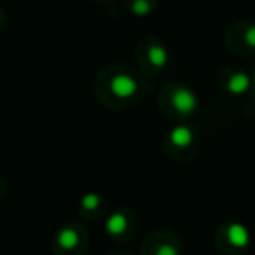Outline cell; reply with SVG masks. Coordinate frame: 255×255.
<instances>
[{
	"instance_id": "cell-1",
	"label": "cell",
	"mask_w": 255,
	"mask_h": 255,
	"mask_svg": "<svg viewBox=\"0 0 255 255\" xmlns=\"http://www.w3.org/2000/svg\"><path fill=\"white\" fill-rule=\"evenodd\" d=\"M95 93L105 105L112 109H126L142 95V82L126 65H109L96 77Z\"/></svg>"
},
{
	"instance_id": "cell-2",
	"label": "cell",
	"mask_w": 255,
	"mask_h": 255,
	"mask_svg": "<svg viewBox=\"0 0 255 255\" xmlns=\"http://www.w3.org/2000/svg\"><path fill=\"white\" fill-rule=\"evenodd\" d=\"M199 107L198 95L184 84H170L159 95V109L171 119L184 121L194 116Z\"/></svg>"
},
{
	"instance_id": "cell-3",
	"label": "cell",
	"mask_w": 255,
	"mask_h": 255,
	"mask_svg": "<svg viewBox=\"0 0 255 255\" xmlns=\"http://www.w3.org/2000/svg\"><path fill=\"white\" fill-rule=\"evenodd\" d=\"M136 60L143 72L154 75L168 65L170 53L157 37H145L140 40L138 47H136Z\"/></svg>"
},
{
	"instance_id": "cell-4",
	"label": "cell",
	"mask_w": 255,
	"mask_h": 255,
	"mask_svg": "<svg viewBox=\"0 0 255 255\" xmlns=\"http://www.w3.org/2000/svg\"><path fill=\"white\" fill-rule=\"evenodd\" d=\"M215 245L222 254L238 255L250 245V233L243 224L227 222L219 227L215 234Z\"/></svg>"
},
{
	"instance_id": "cell-5",
	"label": "cell",
	"mask_w": 255,
	"mask_h": 255,
	"mask_svg": "<svg viewBox=\"0 0 255 255\" xmlns=\"http://www.w3.org/2000/svg\"><path fill=\"white\" fill-rule=\"evenodd\" d=\"M164 149H166L168 156L173 159H187L198 150V136H196L194 129L185 124L175 126L170 129L168 138L164 142Z\"/></svg>"
},
{
	"instance_id": "cell-6",
	"label": "cell",
	"mask_w": 255,
	"mask_h": 255,
	"mask_svg": "<svg viewBox=\"0 0 255 255\" xmlns=\"http://www.w3.org/2000/svg\"><path fill=\"white\" fill-rule=\"evenodd\" d=\"M88 247V233L79 224H68L58 231L54 248L58 255H82Z\"/></svg>"
},
{
	"instance_id": "cell-7",
	"label": "cell",
	"mask_w": 255,
	"mask_h": 255,
	"mask_svg": "<svg viewBox=\"0 0 255 255\" xmlns=\"http://www.w3.org/2000/svg\"><path fill=\"white\" fill-rule=\"evenodd\" d=\"M227 49L238 56L255 54V23L241 21L231 26L226 35Z\"/></svg>"
},
{
	"instance_id": "cell-8",
	"label": "cell",
	"mask_w": 255,
	"mask_h": 255,
	"mask_svg": "<svg viewBox=\"0 0 255 255\" xmlns=\"http://www.w3.org/2000/svg\"><path fill=\"white\" fill-rule=\"evenodd\" d=\"M136 231H138V219L131 210L121 208L107 219V234L114 241L131 240L136 234Z\"/></svg>"
},
{
	"instance_id": "cell-9",
	"label": "cell",
	"mask_w": 255,
	"mask_h": 255,
	"mask_svg": "<svg viewBox=\"0 0 255 255\" xmlns=\"http://www.w3.org/2000/svg\"><path fill=\"white\" fill-rule=\"evenodd\" d=\"M140 255H180V243L170 231H156L142 245Z\"/></svg>"
},
{
	"instance_id": "cell-10",
	"label": "cell",
	"mask_w": 255,
	"mask_h": 255,
	"mask_svg": "<svg viewBox=\"0 0 255 255\" xmlns=\"http://www.w3.org/2000/svg\"><path fill=\"white\" fill-rule=\"evenodd\" d=\"M220 86L226 93L234 96L245 95L250 89L252 79L243 68L240 67H226L220 72Z\"/></svg>"
},
{
	"instance_id": "cell-11",
	"label": "cell",
	"mask_w": 255,
	"mask_h": 255,
	"mask_svg": "<svg viewBox=\"0 0 255 255\" xmlns=\"http://www.w3.org/2000/svg\"><path fill=\"white\" fill-rule=\"evenodd\" d=\"M105 208V203H103L102 196L98 194H88L81 203V212L84 213V217H91V219H98L102 217V210Z\"/></svg>"
},
{
	"instance_id": "cell-12",
	"label": "cell",
	"mask_w": 255,
	"mask_h": 255,
	"mask_svg": "<svg viewBox=\"0 0 255 255\" xmlns=\"http://www.w3.org/2000/svg\"><path fill=\"white\" fill-rule=\"evenodd\" d=\"M129 12L135 16H149L156 9L157 0H126Z\"/></svg>"
},
{
	"instance_id": "cell-13",
	"label": "cell",
	"mask_w": 255,
	"mask_h": 255,
	"mask_svg": "<svg viewBox=\"0 0 255 255\" xmlns=\"http://www.w3.org/2000/svg\"><path fill=\"white\" fill-rule=\"evenodd\" d=\"M4 21H5V16H4V11L0 9V28L4 26Z\"/></svg>"
},
{
	"instance_id": "cell-14",
	"label": "cell",
	"mask_w": 255,
	"mask_h": 255,
	"mask_svg": "<svg viewBox=\"0 0 255 255\" xmlns=\"http://www.w3.org/2000/svg\"><path fill=\"white\" fill-rule=\"evenodd\" d=\"M110 255H129V254H124V252H116V254H110Z\"/></svg>"
},
{
	"instance_id": "cell-15",
	"label": "cell",
	"mask_w": 255,
	"mask_h": 255,
	"mask_svg": "<svg viewBox=\"0 0 255 255\" xmlns=\"http://www.w3.org/2000/svg\"><path fill=\"white\" fill-rule=\"evenodd\" d=\"M252 82H254V84H255V72H254V79H252Z\"/></svg>"
},
{
	"instance_id": "cell-16",
	"label": "cell",
	"mask_w": 255,
	"mask_h": 255,
	"mask_svg": "<svg viewBox=\"0 0 255 255\" xmlns=\"http://www.w3.org/2000/svg\"><path fill=\"white\" fill-rule=\"evenodd\" d=\"M98 2H107V0H98Z\"/></svg>"
}]
</instances>
